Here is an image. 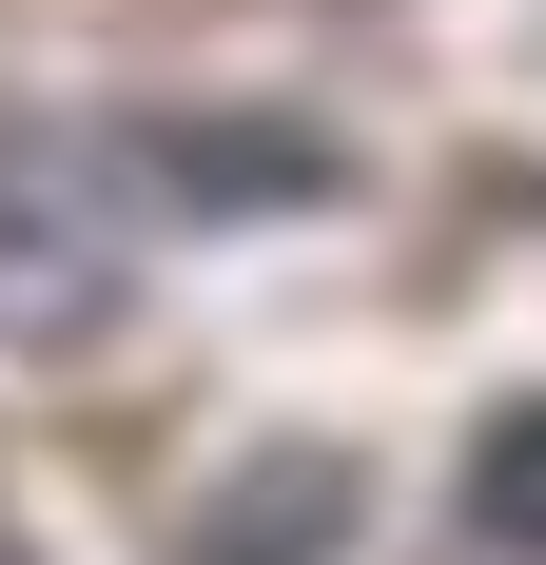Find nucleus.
<instances>
[{
  "instance_id": "1",
  "label": "nucleus",
  "mask_w": 546,
  "mask_h": 565,
  "mask_svg": "<svg viewBox=\"0 0 546 565\" xmlns=\"http://www.w3.org/2000/svg\"><path fill=\"white\" fill-rule=\"evenodd\" d=\"M273 137H137V117H0V351H78L137 312L196 195H293Z\"/></svg>"
},
{
  "instance_id": "2",
  "label": "nucleus",
  "mask_w": 546,
  "mask_h": 565,
  "mask_svg": "<svg viewBox=\"0 0 546 565\" xmlns=\"http://www.w3.org/2000/svg\"><path fill=\"white\" fill-rule=\"evenodd\" d=\"M332 526H351V468H332V449H273V468H254V488H234L176 565H313Z\"/></svg>"
},
{
  "instance_id": "3",
  "label": "nucleus",
  "mask_w": 546,
  "mask_h": 565,
  "mask_svg": "<svg viewBox=\"0 0 546 565\" xmlns=\"http://www.w3.org/2000/svg\"><path fill=\"white\" fill-rule=\"evenodd\" d=\"M469 526L546 565V409H489V449H469Z\"/></svg>"
}]
</instances>
